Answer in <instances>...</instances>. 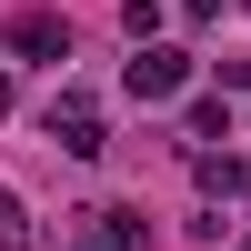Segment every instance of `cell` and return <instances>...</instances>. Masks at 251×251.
<instances>
[{"mask_svg": "<svg viewBox=\"0 0 251 251\" xmlns=\"http://www.w3.org/2000/svg\"><path fill=\"white\" fill-rule=\"evenodd\" d=\"M191 171H201V191H211V201H241V191H251V161H221V151H201Z\"/></svg>", "mask_w": 251, "mask_h": 251, "instance_id": "obj_5", "label": "cell"}, {"mask_svg": "<svg viewBox=\"0 0 251 251\" xmlns=\"http://www.w3.org/2000/svg\"><path fill=\"white\" fill-rule=\"evenodd\" d=\"M10 50L60 60V50H71V20H60V10H20V20H10Z\"/></svg>", "mask_w": 251, "mask_h": 251, "instance_id": "obj_4", "label": "cell"}, {"mask_svg": "<svg viewBox=\"0 0 251 251\" xmlns=\"http://www.w3.org/2000/svg\"><path fill=\"white\" fill-rule=\"evenodd\" d=\"M121 80H131V100H171L181 80H191V50H141Z\"/></svg>", "mask_w": 251, "mask_h": 251, "instance_id": "obj_3", "label": "cell"}, {"mask_svg": "<svg viewBox=\"0 0 251 251\" xmlns=\"http://www.w3.org/2000/svg\"><path fill=\"white\" fill-rule=\"evenodd\" d=\"M71 251H151V231H141V211H80Z\"/></svg>", "mask_w": 251, "mask_h": 251, "instance_id": "obj_1", "label": "cell"}, {"mask_svg": "<svg viewBox=\"0 0 251 251\" xmlns=\"http://www.w3.org/2000/svg\"><path fill=\"white\" fill-rule=\"evenodd\" d=\"M50 141H60L71 161H100V111H91L80 91H60V100H50Z\"/></svg>", "mask_w": 251, "mask_h": 251, "instance_id": "obj_2", "label": "cell"}, {"mask_svg": "<svg viewBox=\"0 0 251 251\" xmlns=\"http://www.w3.org/2000/svg\"><path fill=\"white\" fill-rule=\"evenodd\" d=\"M0 251H30V211H20L10 191H0Z\"/></svg>", "mask_w": 251, "mask_h": 251, "instance_id": "obj_6", "label": "cell"}, {"mask_svg": "<svg viewBox=\"0 0 251 251\" xmlns=\"http://www.w3.org/2000/svg\"><path fill=\"white\" fill-rule=\"evenodd\" d=\"M121 30H131V40H151V30H161V0H121Z\"/></svg>", "mask_w": 251, "mask_h": 251, "instance_id": "obj_7", "label": "cell"}, {"mask_svg": "<svg viewBox=\"0 0 251 251\" xmlns=\"http://www.w3.org/2000/svg\"><path fill=\"white\" fill-rule=\"evenodd\" d=\"M181 10H191V20H211V10H221V0H181Z\"/></svg>", "mask_w": 251, "mask_h": 251, "instance_id": "obj_8", "label": "cell"}]
</instances>
